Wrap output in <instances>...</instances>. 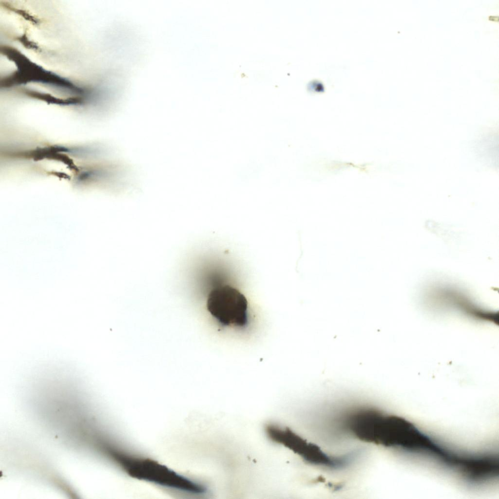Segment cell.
I'll return each mask as SVG.
<instances>
[{
  "label": "cell",
  "instance_id": "obj_1",
  "mask_svg": "<svg viewBox=\"0 0 499 499\" xmlns=\"http://www.w3.org/2000/svg\"><path fill=\"white\" fill-rule=\"evenodd\" d=\"M358 435L361 441L386 447L413 450L432 448L428 438L410 422L375 409H370L362 418Z\"/></svg>",
  "mask_w": 499,
  "mask_h": 499
},
{
  "label": "cell",
  "instance_id": "obj_2",
  "mask_svg": "<svg viewBox=\"0 0 499 499\" xmlns=\"http://www.w3.org/2000/svg\"><path fill=\"white\" fill-rule=\"evenodd\" d=\"M265 430L271 441L288 448L309 464L339 469L346 466L352 461V457L350 455H328L318 445L307 441L288 428L269 424Z\"/></svg>",
  "mask_w": 499,
  "mask_h": 499
},
{
  "label": "cell",
  "instance_id": "obj_3",
  "mask_svg": "<svg viewBox=\"0 0 499 499\" xmlns=\"http://www.w3.org/2000/svg\"><path fill=\"white\" fill-rule=\"evenodd\" d=\"M207 307L210 314L223 326L244 327L248 323V302L236 288L225 285L212 290Z\"/></svg>",
  "mask_w": 499,
  "mask_h": 499
},
{
  "label": "cell",
  "instance_id": "obj_4",
  "mask_svg": "<svg viewBox=\"0 0 499 499\" xmlns=\"http://www.w3.org/2000/svg\"><path fill=\"white\" fill-rule=\"evenodd\" d=\"M1 51L14 62L18 67L16 72L1 81V86L9 87L29 82H38L65 88L75 93L78 91L79 87L59 76L43 69L17 49L4 46L1 47Z\"/></svg>",
  "mask_w": 499,
  "mask_h": 499
}]
</instances>
